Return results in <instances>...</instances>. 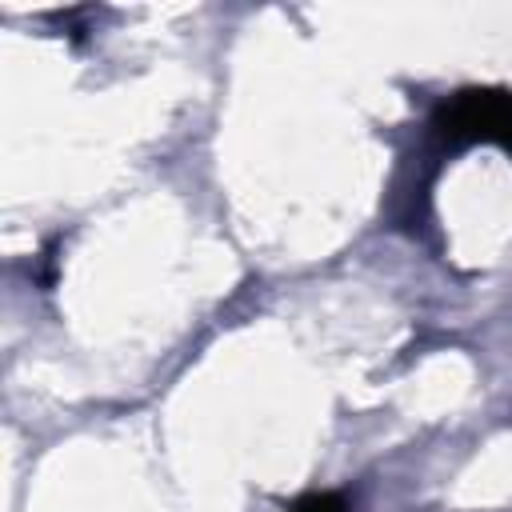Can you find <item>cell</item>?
<instances>
[{
    "label": "cell",
    "instance_id": "cell-1",
    "mask_svg": "<svg viewBox=\"0 0 512 512\" xmlns=\"http://www.w3.org/2000/svg\"><path fill=\"white\" fill-rule=\"evenodd\" d=\"M504 104H508V92H504V88H460L456 96H448V100L436 108L432 128H436V136L448 140V144L500 140Z\"/></svg>",
    "mask_w": 512,
    "mask_h": 512
},
{
    "label": "cell",
    "instance_id": "cell-3",
    "mask_svg": "<svg viewBox=\"0 0 512 512\" xmlns=\"http://www.w3.org/2000/svg\"><path fill=\"white\" fill-rule=\"evenodd\" d=\"M504 148H512V92H508V104H504V124H500V140Z\"/></svg>",
    "mask_w": 512,
    "mask_h": 512
},
{
    "label": "cell",
    "instance_id": "cell-2",
    "mask_svg": "<svg viewBox=\"0 0 512 512\" xmlns=\"http://www.w3.org/2000/svg\"><path fill=\"white\" fill-rule=\"evenodd\" d=\"M288 512H348V504H344V496H336V492H308V496H300Z\"/></svg>",
    "mask_w": 512,
    "mask_h": 512
}]
</instances>
